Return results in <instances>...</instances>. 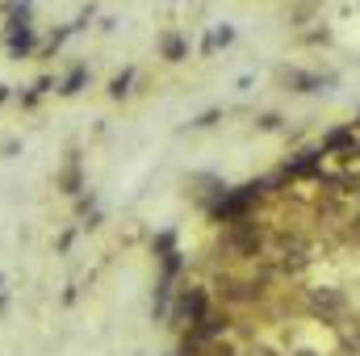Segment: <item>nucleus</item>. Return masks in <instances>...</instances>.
Instances as JSON below:
<instances>
[{"label":"nucleus","instance_id":"6","mask_svg":"<svg viewBox=\"0 0 360 356\" xmlns=\"http://www.w3.org/2000/svg\"><path fill=\"white\" fill-rule=\"evenodd\" d=\"M130 80H134L130 72H126V76H117V80H113V96H122V92H126V84H130Z\"/></svg>","mask_w":360,"mask_h":356},{"label":"nucleus","instance_id":"7","mask_svg":"<svg viewBox=\"0 0 360 356\" xmlns=\"http://www.w3.org/2000/svg\"><path fill=\"white\" fill-rule=\"evenodd\" d=\"M248 356H276V352H272V348H252Z\"/></svg>","mask_w":360,"mask_h":356},{"label":"nucleus","instance_id":"5","mask_svg":"<svg viewBox=\"0 0 360 356\" xmlns=\"http://www.w3.org/2000/svg\"><path fill=\"white\" fill-rule=\"evenodd\" d=\"M80 84H84V68H76V72L68 76V84H63V92L72 96V92H80Z\"/></svg>","mask_w":360,"mask_h":356},{"label":"nucleus","instance_id":"2","mask_svg":"<svg viewBox=\"0 0 360 356\" xmlns=\"http://www.w3.org/2000/svg\"><path fill=\"white\" fill-rule=\"evenodd\" d=\"M205 310H210V298H205V289H197V285H184V289L176 293V310H172V314H176L180 327H188V323H193V319H201Z\"/></svg>","mask_w":360,"mask_h":356},{"label":"nucleus","instance_id":"3","mask_svg":"<svg viewBox=\"0 0 360 356\" xmlns=\"http://www.w3.org/2000/svg\"><path fill=\"white\" fill-rule=\"evenodd\" d=\"M197 356H235V348H231V344H222V340H210Z\"/></svg>","mask_w":360,"mask_h":356},{"label":"nucleus","instance_id":"4","mask_svg":"<svg viewBox=\"0 0 360 356\" xmlns=\"http://www.w3.org/2000/svg\"><path fill=\"white\" fill-rule=\"evenodd\" d=\"M164 55H168V59H172V63H176V59H184V42H180L176 34H172V38H168V42H164Z\"/></svg>","mask_w":360,"mask_h":356},{"label":"nucleus","instance_id":"1","mask_svg":"<svg viewBox=\"0 0 360 356\" xmlns=\"http://www.w3.org/2000/svg\"><path fill=\"white\" fill-rule=\"evenodd\" d=\"M306 306H310L314 314H323V323H331V319L348 314V293H344L340 285H319V289L306 293Z\"/></svg>","mask_w":360,"mask_h":356},{"label":"nucleus","instance_id":"8","mask_svg":"<svg viewBox=\"0 0 360 356\" xmlns=\"http://www.w3.org/2000/svg\"><path fill=\"white\" fill-rule=\"evenodd\" d=\"M293 356H319V352H310V348H302V352H293Z\"/></svg>","mask_w":360,"mask_h":356}]
</instances>
